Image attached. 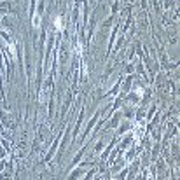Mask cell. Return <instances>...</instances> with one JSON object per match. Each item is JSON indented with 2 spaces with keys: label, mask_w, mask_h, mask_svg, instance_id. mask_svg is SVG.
Here are the masks:
<instances>
[{
  "label": "cell",
  "mask_w": 180,
  "mask_h": 180,
  "mask_svg": "<svg viewBox=\"0 0 180 180\" xmlns=\"http://www.w3.org/2000/svg\"><path fill=\"white\" fill-rule=\"evenodd\" d=\"M119 119H121V114H116V116H114V119L109 123V128H116V126L119 124Z\"/></svg>",
  "instance_id": "cell-1"
},
{
  "label": "cell",
  "mask_w": 180,
  "mask_h": 180,
  "mask_svg": "<svg viewBox=\"0 0 180 180\" xmlns=\"http://www.w3.org/2000/svg\"><path fill=\"white\" fill-rule=\"evenodd\" d=\"M35 2L37 0H30V16H33V12H35Z\"/></svg>",
  "instance_id": "cell-2"
},
{
  "label": "cell",
  "mask_w": 180,
  "mask_h": 180,
  "mask_svg": "<svg viewBox=\"0 0 180 180\" xmlns=\"http://www.w3.org/2000/svg\"><path fill=\"white\" fill-rule=\"evenodd\" d=\"M54 25H56V28H58V30H61V16H58V18L54 19Z\"/></svg>",
  "instance_id": "cell-3"
},
{
  "label": "cell",
  "mask_w": 180,
  "mask_h": 180,
  "mask_svg": "<svg viewBox=\"0 0 180 180\" xmlns=\"http://www.w3.org/2000/svg\"><path fill=\"white\" fill-rule=\"evenodd\" d=\"M2 170H4V163H0V172H2Z\"/></svg>",
  "instance_id": "cell-4"
}]
</instances>
